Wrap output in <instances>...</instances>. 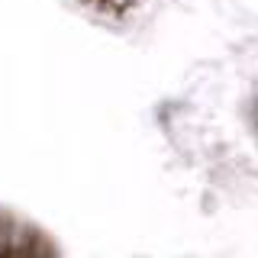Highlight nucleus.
Returning a JSON list of instances; mask_svg holds the SVG:
<instances>
[{"label":"nucleus","mask_w":258,"mask_h":258,"mask_svg":"<svg viewBox=\"0 0 258 258\" xmlns=\"http://www.w3.org/2000/svg\"><path fill=\"white\" fill-rule=\"evenodd\" d=\"M103 4L110 7V10H129V7H136V4H142V0H103Z\"/></svg>","instance_id":"f03ea898"},{"label":"nucleus","mask_w":258,"mask_h":258,"mask_svg":"<svg viewBox=\"0 0 258 258\" xmlns=\"http://www.w3.org/2000/svg\"><path fill=\"white\" fill-rule=\"evenodd\" d=\"M10 220H0V255H10Z\"/></svg>","instance_id":"f257e3e1"}]
</instances>
